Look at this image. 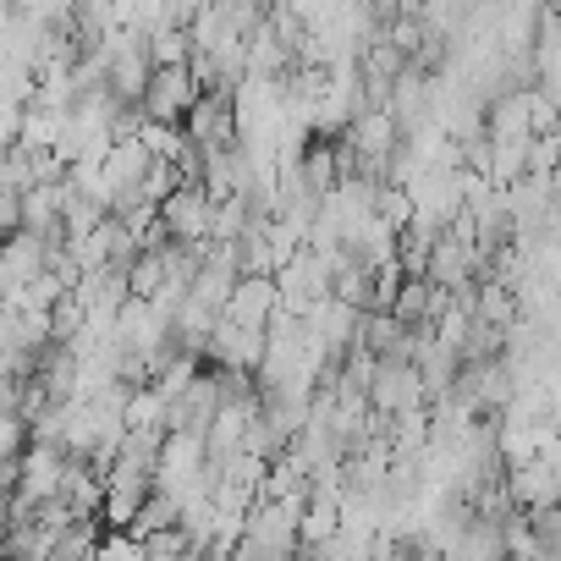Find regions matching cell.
<instances>
[{
  "label": "cell",
  "mask_w": 561,
  "mask_h": 561,
  "mask_svg": "<svg viewBox=\"0 0 561 561\" xmlns=\"http://www.w3.org/2000/svg\"><path fill=\"white\" fill-rule=\"evenodd\" d=\"M198 100V83H193V72H187V61L182 67H149V78H144V94L133 100L144 116H154V122H182V111Z\"/></svg>",
  "instance_id": "1"
},
{
  "label": "cell",
  "mask_w": 561,
  "mask_h": 561,
  "mask_svg": "<svg viewBox=\"0 0 561 561\" xmlns=\"http://www.w3.org/2000/svg\"><path fill=\"white\" fill-rule=\"evenodd\" d=\"M160 226H165V237L204 242V237H209V193H204L198 182H176V187L160 198Z\"/></svg>",
  "instance_id": "2"
}]
</instances>
